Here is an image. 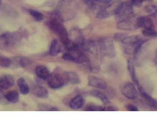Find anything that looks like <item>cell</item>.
<instances>
[{
    "label": "cell",
    "mask_w": 157,
    "mask_h": 116,
    "mask_svg": "<svg viewBox=\"0 0 157 116\" xmlns=\"http://www.w3.org/2000/svg\"><path fill=\"white\" fill-rule=\"evenodd\" d=\"M142 34L146 37H156L157 36V32L155 28H144Z\"/></svg>",
    "instance_id": "f1b7e54d"
},
{
    "label": "cell",
    "mask_w": 157,
    "mask_h": 116,
    "mask_svg": "<svg viewBox=\"0 0 157 116\" xmlns=\"http://www.w3.org/2000/svg\"><path fill=\"white\" fill-rule=\"evenodd\" d=\"M17 84L20 89V92L23 95H27L29 93V90L28 84L27 83L25 79L23 78H20L17 81Z\"/></svg>",
    "instance_id": "cb8c5ba5"
},
{
    "label": "cell",
    "mask_w": 157,
    "mask_h": 116,
    "mask_svg": "<svg viewBox=\"0 0 157 116\" xmlns=\"http://www.w3.org/2000/svg\"><path fill=\"white\" fill-rule=\"evenodd\" d=\"M5 98L9 103H16L19 101V95L16 91H10L5 95Z\"/></svg>",
    "instance_id": "603a6c76"
},
{
    "label": "cell",
    "mask_w": 157,
    "mask_h": 116,
    "mask_svg": "<svg viewBox=\"0 0 157 116\" xmlns=\"http://www.w3.org/2000/svg\"><path fill=\"white\" fill-rule=\"evenodd\" d=\"M61 51V48L59 41L57 39L52 40L50 47V55L52 57H55Z\"/></svg>",
    "instance_id": "7402d4cb"
},
{
    "label": "cell",
    "mask_w": 157,
    "mask_h": 116,
    "mask_svg": "<svg viewBox=\"0 0 157 116\" xmlns=\"http://www.w3.org/2000/svg\"><path fill=\"white\" fill-rule=\"evenodd\" d=\"M62 57L65 60L75 62V59L74 58L69 51L64 53Z\"/></svg>",
    "instance_id": "e575fe53"
},
{
    "label": "cell",
    "mask_w": 157,
    "mask_h": 116,
    "mask_svg": "<svg viewBox=\"0 0 157 116\" xmlns=\"http://www.w3.org/2000/svg\"><path fill=\"white\" fill-rule=\"evenodd\" d=\"M121 91L124 97L130 100H135L138 97V92L132 83H124L121 86Z\"/></svg>",
    "instance_id": "ba28073f"
},
{
    "label": "cell",
    "mask_w": 157,
    "mask_h": 116,
    "mask_svg": "<svg viewBox=\"0 0 157 116\" xmlns=\"http://www.w3.org/2000/svg\"><path fill=\"white\" fill-rule=\"evenodd\" d=\"M139 17L134 15L132 16L117 23V28L121 30L133 31L140 28Z\"/></svg>",
    "instance_id": "5b68a950"
},
{
    "label": "cell",
    "mask_w": 157,
    "mask_h": 116,
    "mask_svg": "<svg viewBox=\"0 0 157 116\" xmlns=\"http://www.w3.org/2000/svg\"><path fill=\"white\" fill-rule=\"evenodd\" d=\"M156 16L150 15L139 17V25L140 28H155L156 24Z\"/></svg>",
    "instance_id": "30bf717a"
},
{
    "label": "cell",
    "mask_w": 157,
    "mask_h": 116,
    "mask_svg": "<svg viewBox=\"0 0 157 116\" xmlns=\"http://www.w3.org/2000/svg\"><path fill=\"white\" fill-rule=\"evenodd\" d=\"M14 80L10 74H5L0 77V89L7 90L13 85Z\"/></svg>",
    "instance_id": "5bb4252c"
},
{
    "label": "cell",
    "mask_w": 157,
    "mask_h": 116,
    "mask_svg": "<svg viewBox=\"0 0 157 116\" xmlns=\"http://www.w3.org/2000/svg\"><path fill=\"white\" fill-rule=\"evenodd\" d=\"M84 103L85 100L84 97L81 95H78L71 100L70 107L73 110H78L83 107Z\"/></svg>",
    "instance_id": "2e32d148"
},
{
    "label": "cell",
    "mask_w": 157,
    "mask_h": 116,
    "mask_svg": "<svg viewBox=\"0 0 157 116\" xmlns=\"http://www.w3.org/2000/svg\"><path fill=\"white\" fill-rule=\"evenodd\" d=\"M1 90V89H0V102L3 101L4 99L6 100L5 98V95L4 94L3 92Z\"/></svg>",
    "instance_id": "f35d334b"
},
{
    "label": "cell",
    "mask_w": 157,
    "mask_h": 116,
    "mask_svg": "<svg viewBox=\"0 0 157 116\" xmlns=\"http://www.w3.org/2000/svg\"><path fill=\"white\" fill-rule=\"evenodd\" d=\"M49 27L59 36L62 43L67 48L71 44L72 41L69 37V33L63 25L56 18H52L50 22Z\"/></svg>",
    "instance_id": "7a4b0ae2"
},
{
    "label": "cell",
    "mask_w": 157,
    "mask_h": 116,
    "mask_svg": "<svg viewBox=\"0 0 157 116\" xmlns=\"http://www.w3.org/2000/svg\"><path fill=\"white\" fill-rule=\"evenodd\" d=\"M88 84L92 87L101 90H105L108 87L107 84L104 80L94 76L89 77Z\"/></svg>",
    "instance_id": "7c38bea8"
},
{
    "label": "cell",
    "mask_w": 157,
    "mask_h": 116,
    "mask_svg": "<svg viewBox=\"0 0 157 116\" xmlns=\"http://www.w3.org/2000/svg\"><path fill=\"white\" fill-rule=\"evenodd\" d=\"M128 36L127 34L124 33H118L114 34L113 39L114 40L118 42H122L124 39Z\"/></svg>",
    "instance_id": "836d02e7"
},
{
    "label": "cell",
    "mask_w": 157,
    "mask_h": 116,
    "mask_svg": "<svg viewBox=\"0 0 157 116\" xmlns=\"http://www.w3.org/2000/svg\"><path fill=\"white\" fill-rule=\"evenodd\" d=\"M155 63L157 65V51L156 53L155 57Z\"/></svg>",
    "instance_id": "ab89813d"
},
{
    "label": "cell",
    "mask_w": 157,
    "mask_h": 116,
    "mask_svg": "<svg viewBox=\"0 0 157 116\" xmlns=\"http://www.w3.org/2000/svg\"><path fill=\"white\" fill-rule=\"evenodd\" d=\"M70 34L71 37L69 36V37L71 38V39H72L73 40L72 42L77 44L80 47H82L85 40L80 30L78 29H74L71 31V34Z\"/></svg>",
    "instance_id": "9a60e30c"
},
{
    "label": "cell",
    "mask_w": 157,
    "mask_h": 116,
    "mask_svg": "<svg viewBox=\"0 0 157 116\" xmlns=\"http://www.w3.org/2000/svg\"><path fill=\"white\" fill-rule=\"evenodd\" d=\"M33 94L36 97L40 98H47L49 96L48 90L42 86H38L33 89Z\"/></svg>",
    "instance_id": "44dd1931"
},
{
    "label": "cell",
    "mask_w": 157,
    "mask_h": 116,
    "mask_svg": "<svg viewBox=\"0 0 157 116\" xmlns=\"http://www.w3.org/2000/svg\"><path fill=\"white\" fill-rule=\"evenodd\" d=\"M65 78L66 80L74 84H77L80 82L79 76L76 73L72 71L65 73Z\"/></svg>",
    "instance_id": "d6986e66"
},
{
    "label": "cell",
    "mask_w": 157,
    "mask_h": 116,
    "mask_svg": "<svg viewBox=\"0 0 157 116\" xmlns=\"http://www.w3.org/2000/svg\"><path fill=\"white\" fill-rule=\"evenodd\" d=\"M86 3L87 5L90 8L92 9H97L99 10L101 8L106 7L113 0H84Z\"/></svg>",
    "instance_id": "4fadbf2b"
},
{
    "label": "cell",
    "mask_w": 157,
    "mask_h": 116,
    "mask_svg": "<svg viewBox=\"0 0 157 116\" xmlns=\"http://www.w3.org/2000/svg\"><path fill=\"white\" fill-rule=\"evenodd\" d=\"M11 65V60L7 57L0 56V67L8 68Z\"/></svg>",
    "instance_id": "1f68e13d"
},
{
    "label": "cell",
    "mask_w": 157,
    "mask_h": 116,
    "mask_svg": "<svg viewBox=\"0 0 157 116\" xmlns=\"http://www.w3.org/2000/svg\"><path fill=\"white\" fill-rule=\"evenodd\" d=\"M125 107L127 110L130 111V112H137L138 111L137 107L135 105L132 104H127L125 105Z\"/></svg>",
    "instance_id": "d590c367"
},
{
    "label": "cell",
    "mask_w": 157,
    "mask_h": 116,
    "mask_svg": "<svg viewBox=\"0 0 157 116\" xmlns=\"http://www.w3.org/2000/svg\"><path fill=\"white\" fill-rule=\"evenodd\" d=\"M99 47L101 53L108 58H113L116 56V50L113 40L109 37H103L99 40Z\"/></svg>",
    "instance_id": "3957f363"
},
{
    "label": "cell",
    "mask_w": 157,
    "mask_h": 116,
    "mask_svg": "<svg viewBox=\"0 0 157 116\" xmlns=\"http://www.w3.org/2000/svg\"><path fill=\"white\" fill-rule=\"evenodd\" d=\"M82 47L91 53H94L97 51V46L94 41H85Z\"/></svg>",
    "instance_id": "d4e9b609"
},
{
    "label": "cell",
    "mask_w": 157,
    "mask_h": 116,
    "mask_svg": "<svg viewBox=\"0 0 157 116\" xmlns=\"http://www.w3.org/2000/svg\"><path fill=\"white\" fill-rule=\"evenodd\" d=\"M110 15V13L107 11L105 7L100 9L97 15V17L99 19H105L109 17Z\"/></svg>",
    "instance_id": "4dcf8cb0"
},
{
    "label": "cell",
    "mask_w": 157,
    "mask_h": 116,
    "mask_svg": "<svg viewBox=\"0 0 157 116\" xmlns=\"http://www.w3.org/2000/svg\"><path fill=\"white\" fill-rule=\"evenodd\" d=\"M16 62L17 64H18V66L22 68H25L30 65L31 63V60L27 58L21 57L18 58Z\"/></svg>",
    "instance_id": "f546056e"
},
{
    "label": "cell",
    "mask_w": 157,
    "mask_h": 116,
    "mask_svg": "<svg viewBox=\"0 0 157 116\" xmlns=\"http://www.w3.org/2000/svg\"><path fill=\"white\" fill-rule=\"evenodd\" d=\"M48 80L49 86L52 89H57L61 88L64 85L66 79L59 73L50 74Z\"/></svg>",
    "instance_id": "9c48e42d"
},
{
    "label": "cell",
    "mask_w": 157,
    "mask_h": 116,
    "mask_svg": "<svg viewBox=\"0 0 157 116\" xmlns=\"http://www.w3.org/2000/svg\"><path fill=\"white\" fill-rule=\"evenodd\" d=\"M86 111H90V112H102L105 111V107L101 106L96 105H88L85 108Z\"/></svg>",
    "instance_id": "484cf974"
},
{
    "label": "cell",
    "mask_w": 157,
    "mask_h": 116,
    "mask_svg": "<svg viewBox=\"0 0 157 116\" xmlns=\"http://www.w3.org/2000/svg\"><path fill=\"white\" fill-rule=\"evenodd\" d=\"M35 72L37 76L40 79L46 80L50 75L48 69L43 65H39L36 67Z\"/></svg>",
    "instance_id": "e0dca14e"
},
{
    "label": "cell",
    "mask_w": 157,
    "mask_h": 116,
    "mask_svg": "<svg viewBox=\"0 0 157 116\" xmlns=\"http://www.w3.org/2000/svg\"><path fill=\"white\" fill-rule=\"evenodd\" d=\"M1 5H2V1L0 0V7H1Z\"/></svg>",
    "instance_id": "60d3db41"
},
{
    "label": "cell",
    "mask_w": 157,
    "mask_h": 116,
    "mask_svg": "<svg viewBox=\"0 0 157 116\" xmlns=\"http://www.w3.org/2000/svg\"><path fill=\"white\" fill-rule=\"evenodd\" d=\"M145 1L146 0H131V2L133 5L137 7H140Z\"/></svg>",
    "instance_id": "8d00e7d4"
},
{
    "label": "cell",
    "mask_w": 157,
    "mask_h": 116,
    "mask_svg": "<svg viewBox=\"0 0 157 116\" xmlns=\"http://www.w3.org/2000/svg\"><path fill=\"white\" fill-rule=\"evenodd\" d=\"M29 13L30 15L34 17V19L36 21H41L44 18V16L40 12L33 9H29Z\"/></svg>",
    "instance_id": "4316f807"
},
{
    "label": "cell",
    "mask_w": 157,
    "mask_h": 116,
    "mask_svg": "<svg viewBox=\"0 0 157 116\" xmlns=\"http://www.w3.org/2000/svg\"><path fill=\"white\" fill-rule=\"evenodd\" d=\"M39 110L42 111H58V109L54 107L45 104H40L38 107Z\"/></svg>",
    "instance_id": "d6a6232c"
},
{
    "label": "cell",
    "mask_w": 157,
    "mask_h": 116,
    "mask_svg": "<svg viewBox=\"0 0 157 116\" xmlns=\"http://www.w3.org/2000/svg\"><path fill=\"white\" fill-rule=\"evenodd\" d=\"M119 111V109L116 107L113 106H109L105 107V111H110V112H116V111Z\"/></svg>",
    "instance_id": "74e56055"
},
{
    "label": "cell",
    "mask_w": 157,
    "mask_h": 116,
    "mask_svg": "<svg viewBox=\"0 0 157 116\" xmlns=\"http://www.w3.org/2000/svg\"><path fill=\"white\" fill-rule=\"evenodd\" d=\"M127 69H128V71H129L130 76H131L133 81L136 84L137 87H140L141 85H140L139 81L137 79L133 62L131 59H129L127 61Z\"/></svg>",
    "instance_id": "ac0fdd59"
},
{
    "label": "cell",
    "mask_w": 157,
    "mask_h": 116,
    "mask_svg": "<svg viewBox=\"0 0 157 116\" xmlns=\"http://www.w3.org/2000/svg\"><path fill=\"white\" fill-rule=\"evenodd\" d=\"M146 12L150 15L156 16L157 14V5L150 4L144 7Z\"/></svg>",
    "instance_id": "83f0119b"
},
{
    "label": "cell",
    "mask_w": 157,
    "mask_h": 116,
    "mask_svg": "<svg viewBox=\"0 0 157 116\" xmlns=\"http://www.w3.org/2000/svg\"><path fill=\"white\" fill-rule=\"evenodd\" d=\"M17 36L14 33L7 32L0 35V48L7 49L11 47L17 41Z\"/></svg>",
    "instance_id": "52a82bcc"
},
{
    "label": "cell",
    "mask_w": 157,
    "mask_h": 116,
    "mask_svg": "<svg viewBox=\"0 0 157 116\" xmlns=\"http://www.w3.org/2000/svg\"><path fill=\"white\" fill-rule=\"evenodd\" d=\"M143 39H144L138 35L127 36L121 42L124 46L125 52L127 54L133 55L136 47Z\"/></svg>",
    "instance_id": "8992f818"
},
{
    "label": "cell",
    "mask_w": 157,
    "mask_h": 116,
    "mask_svg": "<svg viewBox=\"0 0 157 116\" xmlns=\"http://www.w3.org/2000/svg\"><path fill=\"white\" fill-rule=\"evenodd\" d=\"M114 15L118 22L129 18L134 15L133 5L131 2H122Z\"/></svg>",
    "instance_id": "277c9868"
},
{
    "label": "cell",
    "mask_w": 157,
    "mask_h": 116,
    "mask_svg": "<svg viewBox=\"0 0 157 116\" xmlns=\"http://www.w3.org/2000/svg\"><path fill=\"white\" fill-rule=\"evenodd\" d=\"M76 0H59L56 13L60 20L71 19L75 16L78 8Z\"/></svg>",
    "instance_id": "6da1fadb"
},
{
    "label": "cell",
    "mask_w": 157,
    "mask_h": 116,
    "mask_svg": "<svg viewBox=\"0 0 157 116\" xmlns=\"http://www.w3.org/2000/svg\"><path fill=\"white\" fill-rule=\"evenodd\" d=\"M90 95L93 97L98 98L99 100L101 101L104 104H108L110 103L109 100L107 97V95L100 91L94 90L90 92Z\"/></svg>",
    "instance_id": "ffe728a7"
},
{
    "label": "cell",
    "mask_w": 157,
    "mask_h": 116,
    "mask_svg": "<svg viewBox=\"0 0 157 116\" xmlns=\"http://www.w3.org/2000/svg\"><path fill=\"white\" fill-rule=\"evenodd\" d=\"M141 97L144 100L147 104L152 109L157 111V100L153 98L150 95L146 92L142 86L138 88Z\"/></svg>",
    "instance_id": "8fae6325"
}]
</instances>
